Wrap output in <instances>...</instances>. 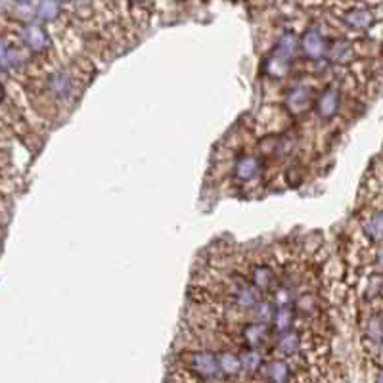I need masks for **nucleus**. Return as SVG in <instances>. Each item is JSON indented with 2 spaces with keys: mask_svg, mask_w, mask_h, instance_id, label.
Here are the masks:
<instances>
[{
  "mask_svg": "<svg viewBox=\"0 0 383 383\" xmlns=\"http://www.w3.org/2000/svg\"><path fill=\"white\" fill-rule=\"evenodd\" d=\"M217 366H221L217 362V358L213 356L211 353H200L194 354V368L195 372L203 377H209L215 376V372H217Z\"/></svg>",
  "mask_w": 383,
  "mask_h": 383,
  "instance_id": "obj_1",
  "label": "nucleus"
},
{
  "mask_svg": "<svg viewBox=\"0 0 383 383\" xmlns=\"http://www.w3.org/2000/svg\"><path fill=\"white\" fill-rule=\"evenodd\" d=\"M267 376L270 383H288L289 366L284 362H272L267 366Z\"/></svg>",
  "mask_w": 383,
  "mask_h": 383,
  "instance_id": "obj_2",
  "label": "nucleus"
},
{
  "mask_svg": "<svg viewBox=\"0 0 383 383\" xmlns=\"http://www.w3.org/2000/svg\"><path fill=\"white\" fill-rule=\"evenodd\" d=\"M377 383H383V372L379 374V377H377Z\"/></svg>",
  "mask_w": 383,
  "mask_h": 383,
  "instance_id": "obj_3",
  "label": "nucleus"
}]
</instances>
